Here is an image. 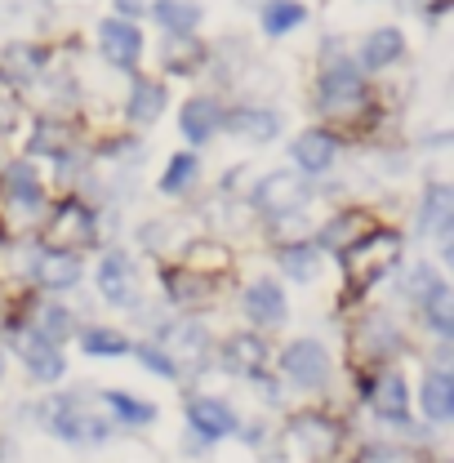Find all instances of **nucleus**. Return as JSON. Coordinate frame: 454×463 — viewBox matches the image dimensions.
<instances>
[{"mask_svg":"<svg viewBox=\"0 0 454 463\" xmlns=\"http://www.w3.org/2000/svg\"><path fill=\"white\" fill-rule=\"evenodd\" d=\"M401 254V241L393 232H365L352 250H343V263H347V281L356 289L374 286Z\"/></svg>","mask_w":454,"mask_h":463,"instance_id":"obj_1","label":"nucleus"},{"mask_svg":"<svg viewBox=\"0 0 454 463\" xmlns=\"http://www.w3.org/2000/svg\"><path fill=\"white\" fill-rule=\"evenodd\" d=\"M254 201H259V210H263V214L285 219V214L303 210V201H307V183H303V174L277 170V174H268V178L254 187Z\"/></svg>","mask_w":454,"mask_h":463,"instance_id":"obj_2","label":"nucleus"},{"mask_svg":"<svg viewBox=\"0 0 454 463\" xmlns=\"http://www.w3.org/2000/svg\"><path fill=\"white\" fill-rule=\"evenodd\" d=\"M361 99H365V85H361L356 67L335 62V67L321 76V90H317V103H321V112L343 116V112H352V108H361Z\"/></svg>","mask_w":454,"mask_h":463,"instance_id":"obj_3","label":"nucleus"},{"mask_svg":"<svg viewBox=\"0 0 454 463\" xmlns=\"http://www.w3.org/2000/svg\"><path fill=\"white\" fill-rule=\"evenodd\" d=\"M281 370L294 383H303V388H321L330 379V356H326V347L317 344V339H298V344L285 347Z\"/></svg>","mask_w":454,"mask_h":463,"instance_id":"obj_4","label":"nucleus"},{"mask_svg":"<svg viewBox=\"0 0 454 463\" xmlns=\"http://www.w3.org/2000/svg\"><path fill=\"white\" fill-rule=\"evenodd\" d=\"M50 428H54L62 441H71V446H94V441L108 437V423L99 414L80 410L76 402H58L54 414H50Z\"/></svg>","mask_w":454,"mask_h":463,"instance_id":"obj_5","label":"nucleus"},{"mask_svg":"<svg viewBox=\"0 0 454 463\" xmlns=\"http://www.w3.org/2000/svg\"><path fill=\"white\" fill-rule=\"evenodd\" d=\"M18 352H23L27 374H32V379H41V383H54V379H62V370H67V361H62L58 344L41 339L36 330H27V335L18 339Z\"/></svg>","mask_w":454,"mask_h":463,"instance_id":"obj_6","label":"nucleus"},{"mask_svg":"<svg viewBox=\"0 0 454 463\" xmlns=\"http://www.w3.org/2000/svg\"><path fill=\"white\" fill-rule=\"evenodd\" d=\"M99 45H103L108 62H116V67H134L138 54H143V36H138V27L125 23V18H108V23L99 27Z\"/></svg>","mask_w":454,"mask_h":463,"instance_id":"obj_7","label":"nucleus"},{"mask_svg":"<svg viewBox=\"0 0 454 463\" xmlns=\"http://www.w3.org/2000/svg\"><path fill=\"white\" fill-rule=\"evenodd\" d=\"M41 67H45V50H41V45H9V50L0 54V85L27 90V85L41 76Z\"/></svg>","mask_w":454,"mask_h":463,"instance_id":"obj_8","label":"nucleus"},{"mask_svg":"<svg viewBox=\"0 0 454 463\" xmlns=\"http://www.w3.org/2000/svg\"><path fill=\"white\" fill-rule=\"evenodd\" d=\"M99 294H103L108 303H116V307H125V303L134 298V263H129L120 250L99 259Z\"/></svg>","mask_w":454,"mask_h":463,"instance_id":"obj_9","label":"nucleus"},{"mask_svg":"<svg viewBox=\"0 0 454 463\" xmlns=\"http://www.w3.org/2000/svg\"><path fill=\"white\" fill-rule=\"evenodd\" d=\"M187 419H192V428H196L205 441H219L227 432H236V414H232L223 402H214V397H192V402H187Z\"/></svg>","mask_w":454,"mask_h":463,"instance_id":"obj_10","label":"nucleus"},{"mask_svg":"<svg viewBox=\"0 0 454 463\" xmlns=\"http://www.w3.org/2000/svg\"><path fill=\"white\" fill-rule=\"evenodd\" d=\"M335 152H339V143L326 129H307V134L294 138V161H298V170H307V174L330 170L335 165Z\"/></svg>","mask_w":454,"mask_h":463,"instance_id":"obj_11","label":"nucleus"},{"mask_svg":"<svg viewBox=\"0 0 454 463\" xmlns=\"http://www.w3.org/2000/svg\"><path fill=\"white\" fill-rule=\"evenodd\" d=\"M241 303H245L250 321H259V326H281L285 321V294L277 281H254Z\"/></svg>","mask_w":454,"mask_h":463,"instance_id":"obj_12","label":"nucleus"},{"mask_svg":"<svg viewBox=\"0 0 454 463\" xmlns=\"http://www.w3.org/2000/svg\"><path fill=\"white\" fill-rule=\"evenodd\" d=\"M166 356L174 361V370H178V361H183V365H201V361H205V330L192 326V321L170 326V330H166Z\"/></svg>","mask_w":454,"mask_h":463,"instance_id":"obj_13","label":"nucleus"},{"mask_svg":"<svg viewBox=\"0 0 454 463\" xmlns=\"http://www.w3.org/2000/svg\"><path fill=\"white\" fill-rule=\"evenodd\" d=\"M227 129L241 134V138H250V143H272L281 134V116L268 112V108H241V112H232Z\"/></svg>","mask_w":454,"mask_h":463,"instance_id":"obj_14","label":"nucleus"},{"mask_svg":"<svg viewBox=\"0 0 454 463\" xmlns=\"http://www.w3.org/2000/svg\"><path fill=\"white\" fill-rule=\"evenodd\" d=\"M5 196L18 205V210H41V178L32 170V161H14L9 170H5Z\"/></svg>","mask_w":454,"mask_h":463,"instance_id":"obj_15","label":"nucleus"},{"mask_svg":"<svg viewBox=\"0 0 454 463\" xmlns=\"http://www.w3.org/2000/svg\"><path fill=\"white\" fill-rule=\"evenodd\" d=\"M152 18H156L170 36H187L205 14H201V5H196V0H156V5H152Z\"/></svg>","mask_w":454,"mask_h":463,"instance_id":"obj_16","label":"nucleus"},{"mask_svg":"<svg viewBox=\"0 0 454 463\" xmlns=\"http://www.w3.org/2000/svg\"><path fill=\"white\" fill-rule=\"evenodd\" d=\"M374 410L393 423H405V410H410V397H405V379L397 370H383L379 383H374Z\"/></svg>","mask_w":454,"mask_h":463,"instance_id":"obj_17","label":"nucleus"},{"mask_svg":"<svg viewBox=\"0 0 454 463\" xmlns=\"http://www.w3.org/2000/svg\"><path fill=\"white\" fill-rule=\"evenodd\" d=\"M219 125H223V112H219L214 99H192V103L183 108V134H187L192 143H205Z\"/></svg>","mask_w":454,"mask_h":463,"instance_id":"obj_18","label":"nucleus"},{"mask_svg":"<svg viewBox=\"0 0 454 463\" xmlns=\"http://www.w3.org/2000/svg\"><path fill=\"white\" fill-rule=\"evenodd\" d=\"M294 437H298V446H303V450H312L317 459H321V455H330V450L339 446L335 423H326L321 414H303V419L294 423Z\"/></svg>","mask_w":454,"mask_h":463,"instance_id":"obj_19","label":"nucleus"},{"mask_svg":"<svg viewBox=\"0 0 454 463\" xmlns=\"http://www.w3.org/2000/svg\"><path fill=\"white\" fill-rule=\"evenodd\" d=\"M161 112H166V90H161L156 80L134 76V85H129V116H134L138 125H152Z\"/></svg>","mask_w":454,"mask_h":463,"instance_id":"obj_20","label":"nucleus"},{"mask_svg":"<svg viewBox=\"0 0 454 463\" xmlns=\"http://www.w3.org/2000/svg\"><path fill=\"white\" fill-rule=\"evenodd\" d=\"M356 352L361 356H388V352H397V330H393V321H383V317H370L361 330H356Z\"/></svg>","mask_w":454,"mask_h":463,"instance_id":"obj_21","label":"nucleus"},{"mask_svg":"<svg viewBox=\"0 0 454 463\" xmlns=\"http://www.w3.org/2000/svg\"><path fill=\"white\" fill-rule=\"evenodd\" d=\"M365 67H388V62H397L405 54V36H401L397 27H379V32H370L365 36Z\"/></svg>","mask_w":454,"mask_h":463,"instance_id":"obj_22","label":"nucleus"},{"mask_svg":"<svg viewBox=\"0 0 454 463\" xmlns=\"http://www.w3.org/2000/svg\"><path fill=\"white\" fill-rule=\"evenodd\" d=\"M223 361H227L232 374H254V370L263 365V339H254V335H236V339H227Z\"/></svg>","mask_w":454,"mask_h":463,"instance_id":"obj_23","label":"nucleus"},{"mask_svg":"<svg viewBox=\"0 0 454 463\" xmlns=\"http://www.w3.org/2000/svg\"><path fill=\"white\" fill-rule=\"evenodd\" d=\"M36 277H41V286L67 289V286H76V281H80V263H76V254H41Z\"/></svg>","mask_w":454,"mask_h":463,"instance_id":"obj_24","label":"nucleus"},{"mask_svg":"<svg viewBox=\"0 0 454 463\" xmlns=\"http://www.w3.org/2000/svg\"><path fill=\"white\" fill-rule=\"evenodd\" d=\"M450 219H454V205H450V187H428L423 196V210H419V228L423 232H450Z\"/></svg>","mask_w":454,"mask_h":463,"instance_id":"obj_25","label":"nucleus"},{"mask_svg":"<svg viewBox=\"0 0 454 463\" xmlns=\"http://www.w3.org/2000/svg\"><path fill=\"white\" fill-rule=\"evenodd\" d=\"M423 410H428L432 419H450L454 414V379L446 370H432V374L423 379Z\"/></svg>","mask_w":454,"mask_h":463,"instance_id":"obj_26","label":"nucleus"},{"mask_svg":"<svg viewBox=\"0 0 454 463\" xmlns=\"http://www.w3.org/2000/svg\"><path fill=\"white\" fill-rule=\"evenodd\" d=\"M303 18H307V9H303L298 0H272V5L263 9V32H268V36H285V32H294Z\"/></svg>","mask_w":454,"mask_h":463,"instance_id":"obj_27","label":"nucleus"},{"mask_svg":"<svg viewBox=\"0 0 454 463\" xmlns=\"http://www.w3.org/2000/svg\"><path fill=\"white\" fill-rule=\"evenodd\" d=\"M423 317H428V326L437 330V335H450L454 330V303H450V289L437 286L428 298H423Z\"/></svg>","mask_w":454,"mask_h":463,"instance_id":"obj_28","label":"nucleus"},{"mask_svg":"<svg viewBox=\"0 0 454 463\" xmlns=\"http://www.w3.org/2000/svg\"><path fill=\"white\" fill-rule=\"evenodd\" d=\"M356 228H370V219H365V214H339L330 228L321 232V241H326V245H335V250H343V245L352 250V245L365 236V232H356Z\"/></svg>","mask_w":454,"mask_h":463,"instance_id":"obj_29","label":"nucleus"},{"mask_svg":"<svg viewBox=\"0 0 454 463\" xmlns=\"http://www.w3.org/2000/svg\"><path fill=\"white\" fill-rule=\"evenodd\" d=\"M58 232H67V236H76V241H90V236H94V214H90L80 201H62Z\"/></svg>","mask_w":454,"mask_h":463,"instance_id":"obj_30","label":"nucleus"},{"mask_svg":"<svg viewBox=\"0 0 454 463\" xmlns=\"http://www.w3.org/2000/svg\"><path fill=\"white\" fill-rule=\"evenodd\" d=\"M281 268L289 272V277H298V281L317 277V250H312V245H285L281 250Z\"/></svg>","mask_w":454,"mask_h":463,"instance_id":"obj_31","label":"nucleus"},{"mask_svg":"<svg viewBox=\"0 0 454 463\" xmlns=\"http://www.w3.org/2000/svg\"><path fill=\"white\" fill-rule=\"evenodd\" d=\"M108 405H112L125 423H152V419H156V410H152V405H147V402H134L129 392H108Z\"/></svg>","mask_w":454,"mask_h":463,"instance_id":"obj_32","label":"nucleus"},{"mask_svg":"<svg viewBox=\"0 0 454 463\" xmlns=\"http://www.w3.org/2000/svg\"><path fill=\"white\" fill-rule=\"evenodd\" d=\"M85 352L90 356H120V352H129V344L116 330H90L85 335Z\"/></svg>","mask_w":454,"mask_h":463,"instance_id":"obj_33","label":"nucleus"},{"mask_svg":"<svg viewBox=\"0 0 454 463\" xmlns=\"http://www.w3.org/2000/svg\"><path fill=\"white\" fill-rule=\"evenodd\" d=\"M437 286H441V277H437L428 263H419V268H410V272H405V294H410V298H419V303H423Z\"/></svg>","mask_w":454,"mask_h":463,"instance_id":"obj_34","label":"nucleus"},{"mask_svg":"<svg viewBox=\"0 0 454 463\" xmlns=\"http://www.w3.org/2000/svg\"><path fill=\"white\" fill-rule=\"evenodd\" d=\"M67 330H71V312H67V307H54V303H50V307H41V330H36L41 339H50V344H54V339L67 335Z\"/></svg>","mask_w":454,"mask_h":463,"instance_id":"obj_35","label":"nucleus"},{"mask_svg":"<svg viewBox=\"0 0 454 463\" xmlns=\"http://www.w3.org/2000/svg\"><path fill=\"white\" fill-rule=\"evenodd\" d=\"M192 174H196V156H174L170 170H166V178H161V192H183L187 183H192Z\"/></svg>","mask_w":454,"mask_h":463,"instance_id":"obj_36","label":"nucleus"},{"mask_svg":"<svg viewBox=\"0 0 454 463\" xmlns=\"http://www.w3.org/2000/svg\"><path fill=\"white\" fill-rule=\"evenodd\" d=\"M356 463H414L410 450H401V446H365Z\"/></svg>","mask_w":454,"mask_h":463,"instance_id":"obj_37","label":"nucleus"},{"mask_svg":"<svg viewBox=\"0 0 454 463\" xmlns=\"http://www.w3.org/2000/svg\"><path fill=\"white\" fill-rule=\"evenodd\" d=\"M134 356H138V361H143L147 370H156V374H166V379H174V374H178V370H174V361H170V356H166V352H161V347L138 344V347H134Z\"/></svg>","mask_w":454,"mask_h":463,"instance_id":"obj_38","label":"nucleus"},{"mask_svg":"<svg viewBox=\"0 0 454 463\" xmlns=\"http://www.w3.org/2000/svg\"><path fill=\"white\" fill-rule=\"evenodd\" d=\"M138 5H143V0H116V9H120L125 18H138Z\"/></svg>","mask_w":454,"mask_h":463,"instance_id":"obj_39","label":"nucleus"},{"mask_svg":"<svg viewBox=\"0 0 454 463\" xmlns=\"http://www.w3.org/2000/svg\"><path fill=\"white\" fill-rule=\"evenodd\" d=\"M0 374H5V356H0Z\"/></svg>","mask_w":454,"mask_h":463,"instance_id":"obj_40","label":"nucleus"}]
</instances>
